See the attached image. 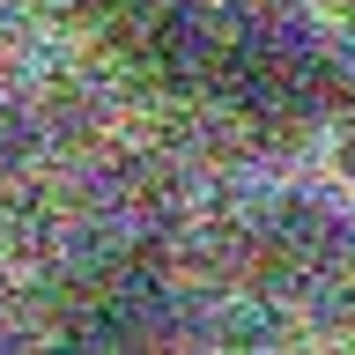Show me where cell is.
I'll list each match as a JSON object with an SVG mask.
<instances>
[]
</instances>
